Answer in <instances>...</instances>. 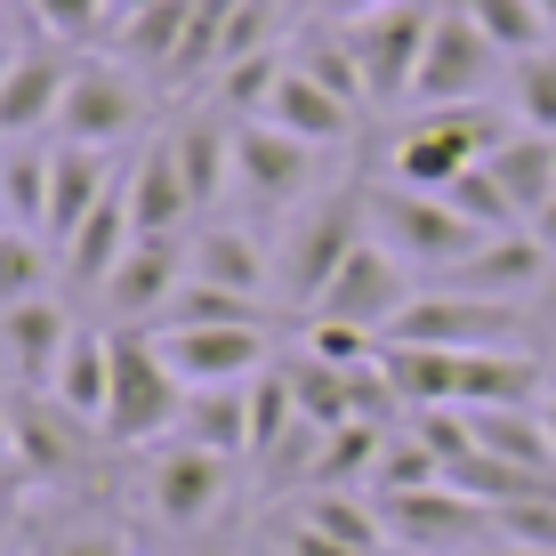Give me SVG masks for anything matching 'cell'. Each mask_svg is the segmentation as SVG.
<instances>
[{
	"instance_id": "6da1fadb",
	"label": "cell",
	"mask_w": 556,
	"mask_h": 556,
	"mask_svg": "<svg viewBox=\"0 0 556 556\" xmlns=\"http://www.w3.org/2000/svg\"><path fill=\"white\" fill-rule=\"evenodd\" d=\"M371 242V178L323 186L315 202H299L282 218V251H275V299H291L315 315V299L331 291V275Z\"/></svg>"
},
{
	"instance_id": "7a4b0ae2",
	"label": "cell",
	"mask_w": 556,
	"mask_h": 556,
	"mask_svg": "<svg viewBox=\"0 0 556 556\" xmlns=\"http://www.w3.org/2000/svg\"><path fill=\"white\" fill-rule=\"evenodd\" d=\"M508 138H516V113L492 105V98L484 105H435V113H419L404 138L388 146V178L395 186H419V194H444L459 169L492 162Z\"/></svg>"
},
{
	"instance_id": "3957f363",
	"label": "cell",
	"mask_w": 556,
	"mask_h": 556,
	"mask_svg": "<svg viewBox=\"0 0 556 556\" xmlns=\"http://www.w3.org/2000/svg\"><path fill=\"white\" fill-rule=\"evenodd\" d=\"M113 331V404H105V444H153V435H178L186 419V379L162 363V348H153V331H138V323H105Z\"/></svg>"
},
{
	"instance_id": "277c9868",
	"label": "cell",
	"mask_w": 556,
	"mask_h": 556,
	"mask_svg": "<svg viewBox=\"0 0 556 556\" xmlns=\"http://www.w3.org/2000/svg\"><path fill=\"white\" fill-rule=\"evenodd\" d=\"M371 235L388 242L395 258L404 266H419V275H459V266H468L476 251H484V226H468L459 218V210L444 202V194H419V186H371Z\"/></svg>"
},
{
	"instance_id": "5b68a950",
	"label": "cell",
	"mask_w": 556,
	"mask_h": 556,
	"mask_svg": "<svg viewBox=\"0 0 556 556\" xmlns=\"http://www.w3.org/2000/svg\"><path fill=\"white\" fill-rule=\"evenodd\" d=\"M153 348L186 388H251L275 371L266 323H153Z\"/></svg>"
},
{
	"instance_id": "8992f818",
	"label": "cell",
	"mask_w": 556,
	"mask_h": 556,
	"mask_svg": "<svg viewBox=\"0 0 556 556\" xmlns=\"http://www.w3.org/2000/svg\"><path fill=\"white\" fill-rule=\"evenodd\" d=\"M516 339H525V306L468 299V291H419L404 315L388 323L379 348H452V355H476V348H516Z\"/></svg>"
},
{
	"instance_id": "52a82bcc",
	"label": "cell",
	"mask_w": 556,
	"mask_h": 556,
	"mask_svg": "<svg viewBox=\"0 0 556 556\" xmlns=\"http://www.w3.org/2000/svg\"><path fill=\"white\" fill-rule=\"evenodd\" d=\"M492 81H508V56L492 49V33L452 0V9L435 16L428 56H419L412 105H419V113H435V105H484V98H492Z\"/></svg>"
},
{
	"instance_id": "ba28073f",
	"label": "cell",
	"mask_w": 556,
	"mask_h": 556,
	"mask_svg": "<svg viewBox=\"0 0 556 556\" xmlns=\"http://www.w3.org/2000/svg\"><path fill=\"white\" fill-rule=\"evenodd\" d=\"M444 9H452V0H388V9H379V16H363V25H339L379 105L412 98L419 56H428V41H435V16H444Z\"/></svg>"
},
{
	"instance_id": "9c48e42d",
	"label": "cell",
	"mask_w": 556,
	"mask_h": 556,
	"mask_svg": "<svg viewBox=\"0 0 556 556\" xmlns=\"http://www.w3.org/2000/svg\"><path fill=\"white\" fill-rule=\"evenodd\" d=\"M388 548H419V556H468L492 541V508L459 484H428V492H388L379 501Z\"/></svg>"
},
{
	"instance_id": "30bf717a",
	"label": "cell",
	"mask_w": 556,
	"mask_h": 556,
	"mask_svg": "<svg viewBox=\"0 0 556 556\" xmlns=\"http://www.w3.org/2000/svg\"><path fill=\"white\" fill-rule=\"evenodd\" d=\"M146 129V89L129 65H105V56H81L65 89V113H56V146H98L113 153L122 138Z\"/></svg>"
},
{
	"instance_id": "8fae6325",
	"label": "cell",
	"mask_w": 556,
	"mask_h": 556,
	"mask_svg": "<svg viewBox=\"0 0 556 556\" xmlns=\"http://www.w3.org/2000/svg\"><path fill=\"white\" fill-rule=\"evenodd\" d=\"M412 299H419V291H412V266H404V258L388 251V242L371 235V242H363V251L331 275V291L315 299V315H323V323H355V331L388 339V323L404 315Z\"/></svg>"
},
{
	"instance_id": "7c38bea8",
	"label": "cell",
	"mask_w": 556,
	"mask_h": 556,
	"mask_svg": "<svg viewBox=\"0 0 556 556\" xmlns=\"http://www.w3.org/2000/svg\"><path fill=\"white\" fill-rule=\"evenodd\" d=\"M315 186V146H299L275 122H235V194L291 218L299 194Z\"/></svg>"
},
{
	"instance_id": "4fadbf2b",
	"label": "cell",
	"mask_w": 556,
	"mask_h": 556,
	"mask_svg": "<svg viewBox=\"0 0 556 556\" xmlns=\"http://www.w3.org/2000/svg\"><path fill=\"white\" fill-rule=\"evenodd\" d=\"M226 492H235V459L186 444V435H178L162 459H153V476H146V508L162 516V525H178V532L210 525V516L226 508Z\"/></svg>"
},
{
	"instance_id": "5bb4252c",
	"label": "cell",
	"mask_w": 556,
	"mask_h": 556,
	"mask_svg": "<svg viewBox=\"0 0 556 556\" xmlns=\"http://www.w3.org/2000/svg\"><path fill=\"white\" fill-rule=\"evenodd\" d=\"M89 444H98V428H89V419H73L49 388L9 404V459H16V468H33V476H73Z\"/></svg>"
},
{
	"instance_id": "9a60e30c",
	"label": "cell",
	"mask_w": 556,
	"mask_h": 556,
	"mask_svg": "<svg viewBox=\"0 0 556 556\" xmlns=\"http://www.w3.org/2000/svg\"><path fill=\"white\" fill-rule=\"evenodd\" d=\"M548 242L532 235V226H516V235H492L484 251H476L459 275H444L435 291H468V299H508V306H525L532 291L548 282Z\"/></svg>"
},
{
	"instance_id": "2e32d148",
	"label": "cell",
	"mask_w": 556,
	"mask_h": 556,
	"mask_svg": "<svg viewBox=\"0 0 556 556\" xmlns=\"http://www.w3.org/2000/svg\"><path fill=\"white\" fill-rule=\"evenodd\" d=\"M65 89H73V56H56V49H16L9 73H0V146H9V138H33V129H56Z\"/></svg>"
},
{
	"instance_id": "e0dca14e",
	"label": "cell",
	"mask_w": 556,
	"mask_h": 556,
	"mask_svg": "<svg viewBox=\"0 0 556 556\" xmlns=\"http://www.w3.org/2000/svg\"><path fill=\"white\" fill-rule=\"evenodd\" d=\"M129 218H138V242H186V218H194V186H186L169 138L138 146L129 162Z\"/></svg>"
},
{
	"instance_id": "ac0fdd59",
	"label": "cell",
	"mask_w": 556,
	"mask_h": 556,
	"mask_svg": "<svg viewBox=\"0 0 556 556\" xmlns=\"http://www.w3.org/2000/svg\"><path fill=\"white\" fill-rule=\"evenodd\" d=\"M129 251H138V218H129V169H122L113 194L65 235V282H73V291H105L113 266H122Z\"/></svg>"
},
{
	"instance_id": "d6986e66",
	"label": "cell",
	"mask_w": 556,
	"mask_h": 556,
	"mask_svg": "<svg viewBox=\"0 0 556 556\" xmlns=\"http://www.w3.org/2000/svg\"><path fill=\"white\" fill-rule=\"evenodd\" d=\"M186 275L194 282H218V291L235 299H275V258H266V242L251 226H202V235H186Z\"/></svg>"
},
{
	"instance_id": "ffe728a7",
	"label": "cell",
	"mask_w": 556,
	"mask_h": 556,
	"mask_svg": "<svg viewBox=\"0 0 556 556\" xmlns=\"http://www.w3.org/2000/svg\"><path fill=\"white\" fill-rule=\"evenodd\" d=\"M178 291H186V242H138V251L113 266L105 306H113L122 323H138V331H153Z\"/></svg>"
},
{
	"instance_id": "44dd1931",
	"label": "cell",
	"mask_w": 556,
	"mask_h": 556,
	"mask_svg": "<svg viewBox=\"0 0 556 556\" xmlns=\"http://www.w3.org/2000/svg\"><path fill=\"white\" fill-rule=\"evenodd\" d=\"M73 331H81V323L65 315V299H25V306H9V315H0V355H9L16 379L49 388L56 363H65V348H73Z\"/></svg>"
},
{
	"instance_id": "7402d4cb",
	"label": "cell",
	"mask_w": 556,
	"mask_h": 556,
	"mask_svg": "<svg viewBox=\"0 0 556 556\" xmlns=\"http://www.w3.org/2000/svg\"><path fill=\"white\" fill-rule=\"evenodd\" d=\"M49 153H56V162H49V235L65 242L73 226H81L89 210L113 194V178H122V169H113L98 146H49Z\"/></svg>"
},
{
	"instance_id": "603a6c76",
	"label": "cell",
	"mask_w": 556,
	"mask_h": 556,
	"mask_svg": "<svg viewBox=\"0 0 556 556\" xmlns=\"http://www.w3.org/2000/svg\"><path fill=\"white\" fill-rule=\"evenodd\" d=\"M169 153H178L186 186H194V210L226 202V186H235V129H226V113H186L169 129Z\"/></svg>"
},
{
	"instance_id": "cb8c5ba5",
	"label": "cell",
	"mask_w": 556,
	"mask_h": 556,
	"mask_svg": "<svg viewBox=\"0 0 556 556\" xmlns=\"http://www.w3.org/2000/svg\"><path fill=\"white\" fill-rule=\"evenodd\" d=\"M49 395L73 419L105 428V404H113V331H89V323H81L73 348H65V363H56V379H49Z\"/></svg>"
},
{
	"instance_id": "d4e9b609",
	"label": "cell",
	"mask_w": 556,
	"mask_h": 556,
	"mask_svg": "<svg viewBox=\"0 0 556 556\" xmlns=\"http://www.w3.org/2000/svg\"><path fill=\"white\" fill-rule=\"evenodd\" d=\"M266 122H275V129H291L299 146H348L355 105H339L323 81H306V73L291 65V73H282V89H275V105H266Z\"/></svg>"
},
{
	"instance_id": "484cf974",
	"label": "cell",
	"mask_w": 556,
	"mask_h": 556,
	"mask_svg": "<svg viewBox=\"0 0 556 556\" xmlns=\"http://www.w3.org/2000/svg\"><path fill=\"white\" fill-rule=\"evenodd\" d=\"M492 178H501V194L516 202V218H541V210L556 202V138H541V129H516V138L492 153Z\"/></svg>"
},
{
	"instance_id": "4316f807",
	"label": "cell",
	"mask_w": 556,
	"mask_h": 556,
	"mask_svg": "<svg viewBox=\"0 0 556 556\" xmlns=\"http://www.w3.org/2000/svg\"><path fill=\"white\" fill-rule=\"evenodd\" d=\"M49 162L33 138H9L0 146V218L25 226V235H49Z\"/></svg>"
},
{
	"instance_id": "83f0119b",
	"label": "cell",
	"mask_w": 556,
	"mask_h": 556,
	"mask_svg": "<svg viewBox=\"0 0 556 556\" xmlns=\"http://www.w3.org/2000/svg\"><path fill=\"white\" fill-rule=\"evenodd\" d=\"M186 444L202 452H251V388H194L186 395V419H178Z\"/></svg>"
},
{
	"instance_id": "f1b7e54d",
	"label": "cell",
	"mask_w": 556,
	"mask_h": 556,
	"mask_svg": "<svg viewBox=\"0 0 556 556\" xmlns=\"http://www.w3.org/2000/svg\"><path fill=\"white\" fill-rule=\"evenodd\" d=\"M186 33H194V0H153V9L129 16V25H113V41H122L129 65L169 73V65H178V49H186Z\"/></svg>"
},
{
	"instance_id": "f546056e",
	"label": "cell",
	"mask_w": 556,
	"mask_h": 556,
	"mask_svg": "<svg viewBox=\"0 0 556 556\" xmlns=\"http://www.w3.org/2000/svg\"><path fill=\"white\" fill-rule=\"evenodd\" d=\"M291 371V404H299V419H315V428H348L355 419V371H339V363H323V355H291L282 363Z\"/></svg>"
},
{
	"instance_id": "4dcf8cb0",
	"label": "cell",
	"mask_w": 556,
	"mask_h": 556,
	"mask_svg": "<svg viewBox=\"0 0 556 556\" xmlns=\"http://www.w3.org/2000/svg\"><path fill=\"white\" fill-rule=\"evenodd\" d=\"M291 516H306L315 532H331V541H348V548H363V556H388V525H379V501H371V492H306Z\"/></svg>"
},
{
	"instance_id": "1f68e13d",
	"label": "cell",
	"mask_w": 556,
	"mask_h": 556,
	"mask_svg": "<svg viewBox=\"0 0 556 556\" xmlns=\"http://www.w3.org/2000/svg\"><path fill=\"white\" fill-rule=\"evenodd\" d=\"M459 9H468L476 25L492 33V49H501L508 65H516V56H541V49H556V25L541 16V0H459Z\"/></svg>"
},
{
	"instance_id": "d6a6232c",
	"label": "cell",
	"mask_w": 556,
	"mask_h": 556,
	"mask_svg": "<svg viewBox=\"0 0 556 556\" xmlns=\"http://www.w3.org/2000/svg\"><path fill=\"white\" fill-rule=\"evenodd\" d=\"M508 113H516V129L556 138V49L516 56V65H508Z\"/></svg>"
},
{
	"instance_id": "836d02e7",
	"label": "cell",
	"mask_w": 556,
	"mask_h": 556,
	"mask_svg": "<svg viewBox=\"0 0 556 556\" xmlns=\"http://www.w3.org/2000/svg\"><path fill=\"white\" fill-rule=\"evenodd\" d=\"M25 299H49V251L25 226H0V315Z\"/></svg>"
},
{
	"instance_id": "e575fe53",
	"label": "cell",
	"mask_w": 556,
	"mask_h": 556,
	"mask_svg": "<svg viewBox=\"0 0 556 556\" xmlns=\"http://www.w3.org/2000/svg\"><path fill=\"white\" fill-rule=\"evenodd\" d=\"M299 73H306V81H323V89H331L339 105H363V98H371V81H363V65H355V49H348V33H339V25L306 41Z\"/></svg>"
},
{
	"instance_id": "d590c367",
	"label": "cell",
	"mask_w": 556,
	"mask_h": 556,
	"mask_svg": "<svg viewBox=\"0 0 556 556\" xmlns=\"http://www.w3.org/2000/svg\"><path fill=\"white\" fill-rule=\"evenodd\" d=\"M444 202H452L468 226H484V235H516V226H525V218H516V202L501 194V178H492L484 162H476V169H459V178L444 186Z\"/></svg>"
},
{
	"instance_id": "8d00e7d4",
	"label": "cell",
	"mask_w": 556,
	"mask_h": 556,
	"mask_svg": "<svg viewBox=\"0 0 556 556\" xmlns=\"http://www.w3.org/2000/svg\"><path fill=\"white\" fill-rule=\"evenodd\" d=\"M33 25L49 41H98L113 25V0H33Z\"/></svg>"
},
{
	"instance_id": "74e56055",
	"label": "cell",
	"mask_w": 556,
	"mask_h": 556,
	"mask_svg": "<svg viewBox=\"0 0 556 556\" xmlns=\"http://www.w3.org/2000/svg\"><path fill=\"white\" fill-rule=\"evenodd\" d=\"M49 556H138V548H129L122 525H73V532L49 541Z\"/></svg>"
},
{
	"instance_id": "f35d334b",
	"label": "cell",
	"mask_w": 556,
	"mask_h": 556,
	"mask_svg": "<svg viewBox=\"0 0 556 556\" xmlns=\"http://www.w3.org/2000/svg\"><path fill=\"white\" fill-rule=\"evenodd\" d=\"M275 548H282V556H363V548H348V541H331V532H315L306 516H282V525H275Z\"/></svg>"
},
{
	"instance_id": "ab89813d",
	"label": "cell",
	"mask_w": 556,
	"mask_h": 556,
	"mask_svg": "<svg viewBox=\"0 0 556 556\" xmlns=\"http://www.w3.org/2000/svg\"><path fill=\"white\" fill-rule=\"evenodd\" d=\"M315 9L331 16V25H363V16H379L388 0H315Z\"/></svg>"
},
{
	"instance_id": "60d3db41",
	"label": "cell",
	"mask_w": 556,
	"mask_h": 556,
	"mask_svg": "<svg viewBox=\"0 0 556 556\" xmlns=\"http://www.w3.org/2000/svg\"><path fill=\"white\" fill-rule=\"evenodd\" d=\"M468 556H548V548H525V541H501V532H492V541L468 548Z\"/></svg>"
},
{
	"instance_id": "b9f144b4",
	"label": "cell",
	"mask_w": 556,
	"mask_h": 556,
	"mask_svg": "<svg viewBox=\"0 0 556 556\" xmlns=\"http://www.w3.org/2000/svg\"><path fill=\"white\" fill-rule=\"evenodd\" d=\"M532 306H541V315L556 323V258H548V282H541V291H532Z\"/></svg>"
},
{
	"instance_id": "7bdbcfd3",
	"label": "cell",
	"mask_w": 556,
	"mask_h": 556,
	"mask_svg": "<svg viewBox=\"0 0 556 556\" xmlns=\"http://www.w3.org/2000/svg\"><path fill=\"white\" fill-rule=\"evenodd\" d=\"M532 235H541V242H548V251H556V202L541 210V218H532Z\"/></svg>"
},
{
	"instance_id": "ee69618b",
	"label": "cell",
	"mask_w": 556,
	"mask_h": 556,
	"mask_svg": "<svg viewBox=\"0 0 556 556\" xmlns=\"http://www.w3.org/2000/svg\"><path fill=\"white\" fill-rule=\"evenodd\" d=\"M138 9H153V0H113V25H129Z\"/></svg>"
},
{
	"instance_id": "f6af8a7d",
	"label": "cell",
	"mask_w": 556,
	"mask_h": 556,
	"mask_svg": "<svg viewBox=\"0 0 556 556\" xmlns=\"http://www.w3.org/2000/svg\"><path fill=\"white\" fill-rule=\"evenodd\" d=\"M541 419H548V435H556V388H548V404H541Z\"/></svg>"
},
{
	"instance_id": "bcb514c9",
	"label": "cell",
	"mask_w": 556,
	"mask_h": 556,
	"mask_svg": "<svg viewBox=\"0 0 556 556\" xmlns=\"http://www.w3.org/2000/svg\"><path fill=\"white\" fill-rule=\"evenodd\" d=\"M194 556H235V548H226V541H210V548H194Z\"/></svg>"
},
{
	"instance_id": "7dc6e473",
	"label": "cell",
	"mask_w": 556,
	"mask_h": 556,
	"mask_svg": "<svg viewBox=\"0 0 556 556\" xmlns=\"http://www.w3.org/2000/svg\"><path fill=\"white\" fill-rule=\"evenodd\" d=\"M0 548H9V508H0Z\"/></svg>"
},
{
	"instance_id": "c3c4849f",
	"label": "cell",
	"mask_w": 556,
	"mask_h": 556,
	"mask_svg": "<svg viewBox=\"0 0 556 556\" xmlns=\"http://www.w3.org/2000/svg\"><path fill=\"white\" fill-rule=\"evenodd\" d=\"M541 16H548V25H556V0H541Z\"/></svg>"
},
{
	"instance_id": "681fc988",
	"label": "cell",
	"mask_w": 556,
	"mask_h": 556,
	"mask_svg": "<svg viewBox=\"0 0 556 556\" xmlns=\"http://www.w3.org/2000/svg\"><path fill=\"white\" fill-rule=\"evenodd\" d=\"M388 556H419V548H388Z\"/></svg>"
},
{
	"instance_id": "f907efd6",
	"label": "cell",
	"mask_w": 556,
	"mask_h": 556,
	"mask_svg": "<svg viewBox=\"0 0 556 556\" xmlns=\"http://www.w3.org/2000/svg\"><path fill=\"white\" fill-rule=\"evenodd\" d=\"M0 73H9V49H0Z\"/></svg>"
}]
</instances>
